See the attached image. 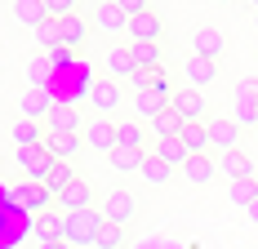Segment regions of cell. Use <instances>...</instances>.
Instances as JSON below:
<instances>
[{"label":"cell","mask_w":258,"mask_h":249,"mask_svg":"<svg viewBox=\"0 0 258 249\" xmlns=\"http://www.w3.org/2000/svg\"><path fill=\"white\" fill-rule=\"evenodd\" d=\"M103 223H107L103 209H76V214H67V240L72 245H94Z\"/></svg>","instance_id":"cell-1"},{"label":"cell","mask_w":258,"mask_h":249,"mask_svg":"<svg viewBox=\"0 0 258 249\" xmlns=\"http://www.w3.org/2000/svg\"><path fill=\"white\" fill-rule=\"evenodd\" d=\"M129 45H134L138 67H156V63H160V45H156V40H129Z\"/></svg>","instance_id":"cell-35"},{"label":"cell","mask_w":258,"mask_h":249,"mask_svg":"<svg viewBox=\"0 0 258 249\" xmlns=\"http://www.w3.org/2000/svg\"><path fill=\"white\" fill-rule=\"evenodd\" d=\"M103 214H107V218H111V223H120V227H125L129 218L138 214V200L129 196L125 187H111V192H107V196H103Z\"/></svg>","instance_id":"cell-6"},{"label":"cell","mask_w":258,"mask_h":249,"mask_svg":"<svg viewBox=\"0 0 258 249\" xmlns=\"http://www.w3.org/2000/svg\"><path fill=\"white\" fill-rule=\"evenodd\" d=\"M182 76H187V89H205V85H214V76H218V63L214 58H187V67H182Z\"/></svg>","instance_id":"cell-10"},{"label":"cell","mask_w":258,"mask_h":249,"mask_svg":"<svg viewBox=\"0 0 258 249\" xmlns=\"http://www.w3.org/2000/svg\"><path fill=\"white\" fill-rule=\"evenodd\" d=\"M72 182H76V169H72V165H53V169H49V178H45V187L53 192V200L62 196V192H67Z\"/></svg>","instance_id":"cell-29"},{"label":"cell","mask_w":258,"mask_h":249,"mask_svg":"<svg viewBox=\"0 0 258 249\" xmlns=\"http://www.w3.org/2000/svg\"><path fill=\"white\" fill-rule=\"evenodd\" d=\"M191 45H196V58H214L218 63V53H223V31H214V27H196V36H191Z\"/></svg>","instance_id":"cell-16"},{"label":"cell","mask_w":258,"mask_h":249,"mask_svg":"<svg viewBox=\"0 0 258 249\" xmlns=\"http://www.w3.org/2000/svg\"><path fill=\"white\" fill-rule=\"evenodd\" d=\"M107 72H111V76H125V80L138 72V58H134V45H129V40L107 45Z\"/></svg>","instance_id":"cell-9"},{"label":"cell","mask_w":258,"mask_h":249,"mask_svg":"<svg viewBox=\"0 0 258 249\" xmlns=\"http://www.w3.org/2000/svg\"><path fill=\"white\" fill-rule=\"evenodd\" d=\"M40 249H76L72 240H49V245H40Z\"/></svg>","instance_id":"cell-42"},{"label":"cell","mask_w":258,"mask_h":249,"mask_svg":"<svg viewBox=\"0 0 258 249\" xmlns=\"http://www.w3.org/2000/svg\"><path fill=\"white\" fill-rule=\"evenodd\" d=\"M85 36H89V23H85L80 14H67V18H62V45H67V49H80Z\"/></svg>","instance_id":"cell-26"},{"label":"cell","mask_w":258,"mask_h":249,"mask_svg":"<svg viewBox=\"0 0 258 249\" xmlns=\"http://www.w3.org/2000/svg\"><path fill=\"white\" fill-rule=\"evenodd\" d=\"M120 9H125L129 18H138V14H147V0H116Z\"/></svg>","instance_id":"cell-40"},{"label":"cell","mask_w":258,"mask_h":249,"mask_svg":"<svg viewBox=\"0 0 258 249\" xmlns=\"http://www.w3.org/2000/svg\"><path fill=\"white\" fill-rule=\"evenodd\" d=\"M45 9H49V18H67V14H76V0H45Z\"/></svg>","instance_id":"cell-39"},{"label":"cell","mask_w":258,"mask_h":249,"mask_svg":"<svg viewBox=\"0 0 258 249\" xmlns=\"http://www.w3.org/2000/svg\"><path fill=\"white\" fill-rule=\"evenodd\" d=\"M53 200V192L45 187V182H27V192H23V205L27 209H36V214H45V205Z\"/></svg>","instance_id":"cell-32"},{"label":"cell","mask_w":258,"mask_h":249,"mask_svg":"<svg viewBox=\"0 0 258 249\" xmlns=\"http://www.w3.org/2000/svg\"><path fill=\"white\" fill-rule=\"evenodd\" d=\"M138 174L147 178V182H169V174H174V165L165 160V156H156V151H147V160H143V169Z\"/></svg>","instance_id":"cell-27"},{"label":"cell","mask_w":258,"mask_h":249,"mask_svg":"<svg viewBox=\"0 0 258 249\" xmlns=\"http://www.w3.org/2000/svg\"><path fill=\"white\" fill-rule=\"evenodd\" d=\"M182 129H187V120H182V111L174 107V102H169V107L152 120V134H156V138H178Z\"/></svg>","instance_id":"cell-18"},{"label":"cell","mask_w":258,"mask_h":249,"mask_svg":"<svg viewBox=\"0 0 258 249\" xmlns=\"http://www.w3.org/2000/svg\"><path fill=\"white\" fill-rule=\"evenodd\" d=\"M245 214H249V223L258 227V200H254V205H249V209H245Z\"/></svg>","instance_id":"cell-43"},{"label":"cell","mask_w":258,"mask_h":249,"mask_svg":"<svg viewBox=\"0 0 258 249\" xmlns=\"http://www.w3.org/2000/svg\"><path fill=\"white\" fill-rule=\"evenodd\" d=\"M80 138H85V147H98V151H111L116 143H120V138H116V125L107 120V116H94V120H85Z\"/></svg>","instance_id":"cell-5"},{"label":"cell","mask_w":258,"mask_h":249,"mask_svg":"<svg viewBox=\"0 0 258 249\" xmlns=\"http://www.w3.org/2000/svg\"><path fill=\"white\" fill-rule=\"evenodd\" d=\"M249 5H254V9H258V0H249Z\"/></svg>","instance_id":"cell-46"},{"label":"cell","mask_w":258,"mask_h":249,"mask_svg":"<svg viewBox=\"0 0 258 249\" xmlns=\"http://www.w3.org/2000/svg\"><path fill=\"white\" fill-rule=\"evenodd\" d=\"M182 143L191 147V156H196V151H205V147H209V120H187Z\"/></svg>","instance_id":"cell-28"},{"label":"cell","mask_w":258,"mask_h":249,"mask_svg":"<svg viewBox=\"0 0 258 249\" xmlns=\"http://www.w3.org/2000/svg\"><path fill=\"white\" fill-rule=\"evenodd\" d=\"M236 143H240V125L232 116H209V147L236 151Z\"/></svg>","instance_id":"cell-7"},{"label":"cell","mask_w":258,"mask_h":249,"mask_svg":"<svg viewBox=\"0 0 258 249\" xmlns=\"http://www.w3.org/2000/svg\"><path fill=\"white\" fill-rule=\"evenodd\" d=\"M36 240L49 245V240H67V214L62 209H45L36 214Z\"/></svg>","instance_id":"cell-8"},{"label":"cell","mask_w":258,"mask_h":249,"mask_svg":"<svg viewBox=\"0 0 258 249\" xmlns=\"http://www.w3.org/2000/svg\"><path fill=\"white\" fill-rule=\"evenodd\" d=\"M120 245H125V227L107 218L103 231H98V240H94V249H120Z\"/></svg>","instance_id":"cell-34"},{"label":"cell","mask_w":258,"mask_h":249,"mask_svg":"<svg viewBox=\"0 0 258 249\" xmlns=\"http://www.w3.org/2000/svg\"><path fill=\"white\" fill-rule=\"evenodd\" d=\"M174 107L182 111V120H209V107H205V94L201 89H178L174 94Z\"/></svg>","instance_id":"cell-13"},{"label":"cell","mask_w":258,"mask_h":249,"mask_svg":"<svg viewBox=\"0 0 258 249\" xmlns=\"http://www.w3.org/2000/svg\"><path fill=\"white\" fill-rule=\"evenodd\" d=\"M49 129H58V134H80V129H85V116H80L76 107H53L49 111Z\"/></svg>","instance_id":"cell-23"},{"label":"cell","mask_w":258,"mask_h":249,"mask_svg":"<svg viewBox=\"0 0 258 249\" xmlns=\"http://www.w3.org/2000/svg\"><path fill=\"white\" fill-rule=\"evenodd\" d=\"M129 40H156L160 45V18H156L152 9L138 14V18H129Z\"/></svg>","instance_id":"cell-21"},{"label":"cell","mask_w":258,"mask_h":249,"mask_svg":"<svg viewBox=\"0 0 258 249\" xmlns=\"http://www.w3.org/2000/svg\"><path fill=\"white\" fill-rule=\"evenodd\" d=\"M116 138H120V147H143L147 151V134H143V125H134V120L116 125Z\"/></svg>","instance_id":"cell-31"},{"label":"cell","mask_w":258,"mask_h":249,"mask_svg":"<svg viewBox=\"0 0 258 249\" xmlns=\"http://www.w3.org/2000/svg\"><path fill=\"white\" fill-rule=\"evenodd\" d=\"M49 67H53V72H67V67H76V49H67V45L49 49Z\"/></svg>","instance_id":"cell-37"},{"label":"cell","mask_w":258,"mask_h":249,"mask_svg":"<svg viewBox=\"0 0 258 249\" xmlns=\"http://www.w3.org/2000/svg\"><path fill=\"white\" fill-rule=\"evenodd\" d=\"M27 76H31V89H45V85H49V76H53L49 58H45V63H31V67H27Z\"/></svg>","instance_id":"cell-38"},{"label":"cell","mask_w":258,"mask_h":249,"mask_svg":"<svg viewBox=\"0 0 258 249\" xmlns=\"http://www.w3.org/2000/svg\"><path fill=\"white\" fill-rule=\"evenodd\" d=\"M236 107H258V80H236Z\"/></svg>","instance_id":"cell-36"},{"label":"cell","mask_w":258,"mask_h":249,"mask_svg":"<svg viewBox=\"0 0 258 249\" xmlns=\"http://www.w3.org/2000/svg\"><path fill=\"white\" fill-rule=\"evenodd\" d=\"M53 107H58V102L49 98V89H27V94H23V116H27V120H40V116H49Z\"/></svg>","instance_id":"cell-19"},{"label":"cell","mask_w":258,"mask_h":249,"mask_svg":"<svg viewBox=\"0 0 258 249\" xmlns=\"http://www.w3.org/2000/svg\"><path fill=\"white\" fill-rule=\"evenodd\" d=\"M214 174H218V160H209L205 151H196V156L182 165V178H187V182H209Z\"/></svg>","instance_id":"cell-22"},{"label":"cell","mask_w":258,"mask_h":249,"mask_svg":"<svg viewBox=\"0 0 258 249\" xmlns=\"http://www.w3.org/2000/svg\"><path fill=\"white\" fill-rule=\"evenodd\" d=\"M36 40H40L45 49H58V45H62V18H45V23L36 27Z\"/></svg>","instance_id":"cell-33"},{"label":"cell","mask_w":258,"mask_h":249,"mask_svg":"<svg viewBox=\"0 0 258 249\" xmlns=\"http://www.w3.org/2000/svg\"><path fill=\"white\" fill-rule=\"evenodd\" d=\"M254 31H258V9H254Z\"/></svg>","instance_id":"cell-44"},{"label":"cell","mask_w":258,"mask_h":249,"mask_svg":"<svg viewBox=\"0 0 258 249\" xmlns=\"http://www.w3.org/2000/svg\"><path fill=\"white\" fill-rule=\"evenodd\" d=\"M134 102H138V111L147 116V120H156L169 102H174V94H156V89H143V94H134Z\"/></svg>","instance_id":"cell-25"},{"label":"cell","mask_w":258,"mask_h":249,"mask_svg":"<svg viewBox=\"0 0 258 249\" xmlns=\"http://www.w3.org/2000/svg\"><path fill=\"white\" fill-rule=\"evenodd\" d=\"M156 156H165L169 165H187L191 160V147L182 143V134L178 138H156Z\"/></svg>","instance_id":"cell-24"},{"label":"cell","mask_w":258,"mask_h":249,"mask_svg":"<svg viewBox=\"0 0 258 249\" xmlns=\"http://www.w3.org/2000/svg\"><path fill=\"white\" fill-rule=\"evenodd\" d=\"M152 89H156V94H169V80H165V72H160V67L152 72Z\"/></svg>","instance_id":"cell-41"},{"label":"cell","mask_w":258,"mask_h":249,"mask_svg":"<svg viewBox=\"0 0 258 249\" xmlns=\"http://www.w3.org/2000/svg\"><path fill=\"white\" fill-rule=\"evenodd\" d=\"M89 102H94V111H98V116L116 111V107H120V85H116V80H98V85L89 89Z\"/></svg>","instance_id":"cell-15"},{"label":"cell","mask_w":258,"mask_h":249,"mask_svg":"<svg viewBox=\"0 0 258 249\" xmlns=\"http://www.w3.org/2000/svg\"><path fill=\"white\" fill-rule=\"evenodd\" d=\"M214 5H232V0H214Z\"/></svg>","instance_id":"cell-45"},{"label":"cell","mask_w":258,"mask_h":249,"mask_svg":"<svg viewBox=\"0 0 258 249\" xmlns=\"http://www.w3.org/2000/svg\"><path fill=\"white\" fill-rule=\"evenodd\" d=\"M45 134H49V129H40V125L27 120V116L9 125V138H14V147H45Z\"/></svg>","instance_id":"cell-14"},{"label":"cell","mask_w":258,"mask_h":249,"mask_svg":"<svg viewBox=\"0 0 258 249\" xmlns=\"http://www.w3.org/2000/svg\"><path fill=\"white\" fill-rule=\"evenodd\" d=\"M14 18H18L23 27H31V31H36V27L49 18V9H45V0H14Z\"/></svg>","instance_id":"cell-20"},{"label":"cell","mask_w":258,"mask_h":249,"mask_svg":"<svg viewBox=\"0 0 258 249\" xmlns=\"http://www.w3.org/2000/svg\"><path fill=\"white\" fill-rule=\"evenodd\" d=\"M94 27L107 36H129V14L116 0H103V5H94Z\"/></svg>","instance_id":"cell-3"},{"label":"cell","mask_w":258,"mask_h":249,"mask_svg":"<svg viewBox=\"0 0 258 249\" xmlns=\"http://www.w3.org/2000/svg\"><path fill=\"white\" fill-rule=\"evenodd\" d=\"M80 147H85V138H80V134H58V129L45 134V151H49L58 165H72V160L80 156Z\"/></svg>","instance_id":"cell-4"},{"label":"cell","mask_w":258,"mask_h":249,"mask_svg":"<svg viewBox=\"0 0 258 249\" xmlns=\"http://www.w3.org/2000/svg\"><path fill=\"white\" fill-rule=\"evenodd\" d=\"M218 174H227L232 182H245V178H254V160H249L240 147L223 151V156H218Z\"/></svg>","instance_id":"cell-11"},{"label":"cell","mask_w":258,"mask_h":249,"mask_svg":"<svg viewBox=\"0 0 258 249\" xmlns=\"http://www.w3.org/2000/svg\"><path fill=\"white\" fill-rule=\"evenodd\" d=\"M58 209L62 214H76V209H94V187L85 182V178H76L62 196H58Z\"/></svg>","instance_id":"cell-12"},{"label":"cell","mask_w":258,"mask_h":249,"mask_svg":"<svg viewBox=\"0 0 258 249\" xmlns=\"http://www.w3.org/2000/svg\"><path fill=\"white\" fill-rule=\"evenodd\" d=\"M107 160H111V169H120V174H134V169H143V160H147V151L143 147H116L107 151Z\"/></svg>","instance_id":"cell-17"},{"label":"cell","mask_w":258,"mask_h":249,"mask_svg":"<svg viewBox=\"0 0 258 249\" xmlns=\"http://www.w3.org/2000/svg\"><path fill=\"white\" fill-rule=\"evenodd\" d=\"M14 160H18V169H23L31 182H45V178H49V169L58 165L45 147H18V151H14Z\"/></svg>","instance_id":"cell-2"},{"label":"cell","mask_w":258,"mask_h":249,"mask_svg":"<svg viewBox=\"0 0 258 249\" xmlns=\"http://www.w3.org/2000/svg\"><path fill=\"white\" fill-rule=\"evenodd\" d=\"M227 196H232V205L249 209V205L258 200V182H254V178H245V182H227Z\"/></svg>","instance_id":"cell-30"}]
</instances>
